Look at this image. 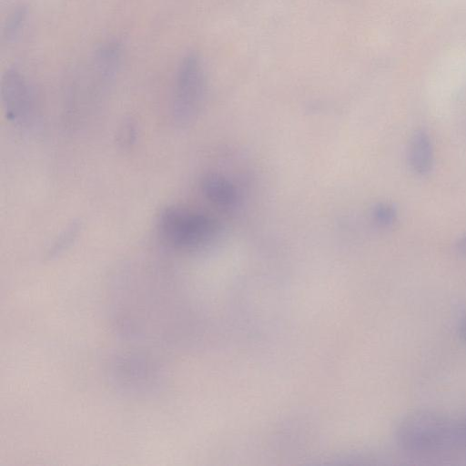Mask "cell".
I'll list each match as a JSON object with an SVG mask.
<instances>
[{
    "instance_id": "cell-1",
    "label": "cell",
    "mask_w": 466,
    "mask_h": 466,
    "mask_svg": "<svg viewBox=\"0 0 466 466\" xmlns=\"http://www.w3.org/2000/svg\"><path fill=\"white\" fill-rule=\"evenodd\" d=\"M398 439L403 449L412 452L466 454V416L413 413L400 423Z\"/></svg>"
},
{
    "instance_id": "cell-2",
    "label": "cell",
    "mask_w": 466,
    "mask_h": 466,
    "mask_svg": "<svg viewBox=\"0 0 466 466\" xmlns=\"http://www.w3.org/2000/svg\"><path fill=\"white\" fill-rule=\"evenodd\" d=\"M219 223L211 216L182 205H172L162 210L157 220L161 239L177 249L195 250L216 240Z\"/></svg>"
},
{
    "instance_id": "cell-3",
    "label": "cell",
    "mask_w": 466,
    "mask_h": 466,
    "mask_svg": "<svg viewBox=\"0 0 466 466\" xmlns=\"http://www.w3.org/2000/svg\"><path fill=\"white\" fill-rule=\"evenodd\" d=\"M206 92V72L198 54H187L178 66L173 100V120L187 127L198 116Z\"/></svg>"
},
{
    "instance_id": "cell-4",
    "label": "cell",
    "mask_w": 466,
    "mask_h": 466,
    "mask_svg": "<svg viewBox=\"0 0 466 466\" xmlns=\"http://www.w3.org/2000/svg\"><path fill=\"white\" fill-rule=\"evenodd\" d=\"M1 99L6 118L25 126L33 116L34 97L25 76L15 68L7 69L1 80Z\"/></svg>"
},
{
    "instance_id": "cell-5",
    "label": "cell",
    "mask_w": 466,
    "mask_h": 466,
    "mask_svg": "<svg viewBox=\"0 0 466 466\" xmlns=\"http://www.w3.org/2000/svg\"><path fill=\"white\" fill-rule=\"evenodd\" d=\"M201 189L205 197L218 207L231 208L238 200L235 186L219 174L205 175L201 180Z\"/></svg>"
},
{
    "instance_id": "cell-6",
    "label": "cell",
    "mask_w": 466,
    "mask_h": 466,
    "mask_svg": "<svg viewBox=\"0 0 466 466\" xmlns=\"http://www.w3.org/2000/svg\"><path fill=\"white\" fill-rule=\"evenodd\" d=\"M431 144L426 135H416L410 145V158L413 168L419 173L427 172L431 164Z\"/></svg>"
},
{
    "instance_id": "cell-7",
    "label": "cell",
    "mask_w": 466,
    "mask_h": 466,
    "mask_svg": "<svg viewBox=\"0 0 466 466\" xmlns=\"http://www.w3.org/2000/svg\"><path fill=\"white\" fill-rule=\"evenodd\" d=\"M82 228L80 221H73L55 239L53 246L49 248V255H56L61 250L69 247L76 239Z\"/></svg>"
},
{
    "instance_id": "cell-8",
    "label": "cell",
    "mask_w": 466,
    "mask_h": 466,
    "mask_svg": "<svg viewBox=\"0 0 466 466\" xmlns=\"http://www.w3.org/2000/svg\"><path fill=\"white\" fill-rule=\"evenodd\" d=\"M25 10L18 8L14 11L11 16L7 19L6 26L5 27V37L7 39L15 37L19 32V28L23 25L25 21Z\"/></svg>"
},
{
    "instance_id": "cell-9",
    "label": "cell",
    "mask_w": 466,
    "mask_h": 466,
    "mask_svg": "<svg viewBox=\"0 0 466 466\" xmlns=\"http://www.w3.org/2000/svg\"><path fill=\"white\" fill-rule=\"evenodd\" d=\"M393 210L387 205H380L374 210L376 221L381 225H387L393 219Z\"/></svg>"
},
{
    "instance_id": "cell-10",
    "label": "cell",
    "mask_w": 466,
    "mask_h": 466,
    "mask_svg": "<svg viewBox=\"0 0 466 466\" xmlns=\"http://www.w3.org/2000/svg\"><path fill=\"white\" fill-rule=\"evenodd\" d=\"M122 134L124 136H120L121 142L125 141L127 144H130L134 141L135 138V128L134 126L129 122L128 124L124 125V128L122 129Z\"/></svg>"
},
{
    "instance_id": "cell-11",
    "label": "cell",
    "mask_w": 466,
    "mask_h": 466,
    "mask_svg": "<svg viewBox=\"0 0 466 466\" xmlns=\"http://www.w3.org/2000/svg\"><path fill=\"white\" fill-rule=\"evenodd\" d=\"M459 334L461 336V338L466 341V317H464L461 323H460V327H459Z\"/></svg>"
},
{
    "instance_id": "cell-12",
    "label": "cell",
    "mask_w": 466,
    "mask_h": 466,
    "mask_svg": "<svg viewBox=\"0 0 466 466\" xmlns=\"http://www.w3.org/2000/svg\"><path fill=\"white\" fill-rule=\"evenodd\" d=\"M460 248L461 249V252L466 254V238H464L461 242L460 243Z\"/></svg>"
}]
</instances>
